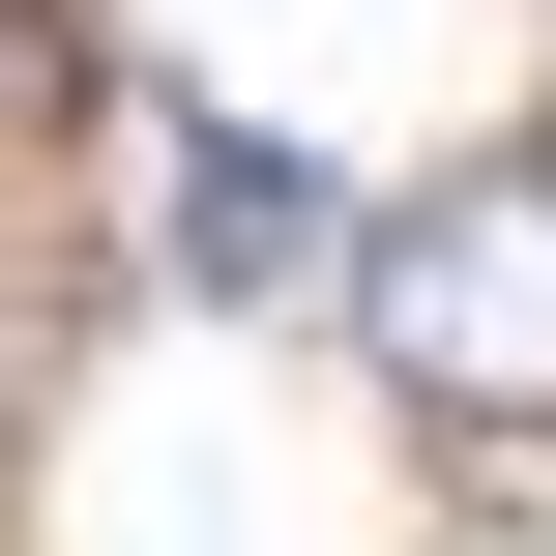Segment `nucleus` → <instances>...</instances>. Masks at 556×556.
Returning a JSON list of instances; mask_svg holds the SVG:
<instances>
[{"label": "nucleus", "mask_w": 556, "mask_h": 556, "mask_svg": "<svg viewBox=\"0 0 556 556\" xmlns=\"http://www.w3.org/2000/svg\"><path fill=\"white\" fill-rule=\"evenodd\" d=\"M352 352L440 410V440H556V147H469L352 235Z\"/></svg>", "instance_id": "nucleus-1"}, {"label": "nucleus", "mask_w": 556, "mask_h": 556, "mask_svg": "<svg viewBox=\"0 0 556 556\" xmlns=\"http://www.w3.org/2000/svg\"><path fill=\"white\" fill-rule=\"evenodd\" d=\"M293 264H352L323 176H293L264 117H176V293H293Z\"/></svg>", "instance_id": "nucleus-2"}, {"label": "nucleus", "mask_w": 556, "mask_h": 556, "mask_svg": "<svg viewBox=\"0 0 556 556\" xmlns=\"http://www.w3.org/2000/svg\"><path fill=\"white\" fill-rule=\"evenodd\" d=\"M29 59H59V0H0V88H29Z\"/></svg>", "instance_id": "nucleus-3"}]
</instances>
